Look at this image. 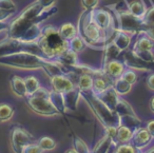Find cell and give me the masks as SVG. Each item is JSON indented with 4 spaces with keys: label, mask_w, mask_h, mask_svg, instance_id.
<instances>
[{
    "label": "cell",
    "mask_w": 154,
    "mask_h": 153,
    "mask_svg": "<svg viewBox=\"0 0 154 153\" xmlns=\"http://www.w3.org/2000/svg\"><path fill=\"white\" fill-rule=\"evenodd\" d=\"M78 35L84 39L87 47L95 50H103L108 42L112 41L105 32L95 23L91 11H84L77 23Z\"/></svg>",
    "instance_id": "cell-1"
},
{
    "label": "cell",
    "mask_w": 154,
    "mask_h": 153,
    "mask_svg": "<svg viewBox=\"0 0 154 153\" xmlns=\"http://www.w3.org/2000/svg\"><path fill=\"white\" fill-rule=\"evenodd\" d=\"M37 45L43 57L50 60H57L69 50V41L64 40L58 29L51 24L42 27V35L37 41Z\"/></svg>",
    "instance_id": "cell-2"
},
{
    "label": "cell",
    "mask_w": 154,
    "mask_h": 153,
    "mask_svg": "<svg viewBox=\"0 0 154 153\" xmlns=\"http://www.w3.org/2000/svg\"><path fill=\"white\" fill-rule=\"evenodd\" d=\"M49 61L50 59L43 56L26 51L17 52V53L0 57V66L26 71H45Z\"/></svg>",
    "instance_id": "cell-3"
},
{
    "label": "cell",
    "mask_w": 154,
    "mask_h": 153,
    "mask_svg": "<svg viewBox=\"0 0 154 153\" xmlns=\"http://www.w3.org/2000/svg\"><path fill=\"white\" fill-rule=\"evenodd\" d=\"M82 97L87 101L88 106L91 108L92 112L95 116L98 118V120L103 123L105 128L107 127H119L122 125V118L115 112V111L109 109L96 94L92 91L80 92Z\"/></svg>",
    "instance_id": "cell-4"
},
{
    "label": "cell",
    "mask_w": 154,
    "mask_h": 153,
    "mask_svg": "<svg viewBox=\"0 0 154 153\" xmlns=\"http://www.w3.org/2000/svg\"><path fill=\"white\" fill-rule=\"evenodd\" d=\"M50 91L51 90H48L41 86L33 95L26 98V106L31 109V111L41 116L52 117L61 115L50 100Z\"/></svg>",
    "instance_id": "cell-5"
},
{
    "label": "cell",
    "mask_w": 154,
    "mask_h": 153,
    "mask_svg": "<svg viewBox=\"0 0 154 153\" xmlns=\"http://www.w3.org/2000/svg\"><path fill=\"white\" fill-rule=\"evenodd\" d=\"M114 16L116 19V30L126 32L132 36L139 34V33H143L145 31L146 24L143 23V20L131 15L129 11L114 14Z\"/></svg>",
    "instance_id": "cell-6"
},
{
    "label": "cell",
    "mask_w": 154,
    "mask_h": 153,
    "mask_svg": "<svg viewBox=\"0 0 154 153\" xmlns=\"http://www.w3.org/2000/svg\"><path fill=\"white\" fill-rule=\"evenodd\" d=\"M22 51L31 52V53L38 54V55L42 56L37 42L26 43L11 38H5L2 40H0V57L10 55V54L17 53V52H22Z\"/></svg>",
    "instance_id": "cell-7"
},
{
    "label": "cell",
    "mask_w": 154,
    "mask_h": 153,
    "mask_svg": "<svg viewBox=\"0 0 154 153\" xmlns=\"http://www.w3.org/2000/svg\"><path fill=\"white\" fill-rule=\"evenodd\" d=\"M91 16L95 23L107 34L110 39H113L116 32V19L113 13L106 9H97L91 11Z\"/></svg>",
    "instance_id": "cell-8"
},
{
    "label": "cell",
    "mask_w": 154,
    "mask_h": 153,
    "mask_svg": "<svg viewBox=\"0 0 154 153\" xmlns=\"http://www.w3.org/2000/svg\"><path fill=\"white\" fill-rule=\"evenodd\" d=\"M35 142V138L28 130L16 126L11 130V144L14 153H22L24 146Z\"/></svg>",
    "instance_id": "cell-9"
},
{
    "label": "cell",
    "mask_w": 154,
    "mask_h": 153,
    "mask_svg": "<svg viewBox=\"0 0 154 153\" xmlns=\"http://www.w3.org/2000/svg\"><path fill=\"white\" fill-rule=\"evenodd\" d=\"M50 85L52 88L51 90L61 94H64L76 88L74 81L66 74H58L51 76L50 77Z\"/></svg>",
    "instance_id": "cell-10"
},
{
    "label": "cell",
    "mask_w": 154,
    "mask_h": 153,
    "mask_svg": "<svg viewBox=\"0 0 154 153\" xmlns=\"http://www.w3.org/2000/svg\"><path fill=\"white\" fill-rule=\"evenodd\" d=\"M153 136L149 133L146 127H139L136 130H134V134L131 139V144L139 151H143L147 147L151 145L152 140H153Z\"/></svg>",
    "instance_id": "cell-11"
},
{
    "label": "cell",
    "mask_w": 154,
    "mask_h": 153,
    "mask_svg": "<svg viewBox=\"0 0 154 153\" xmlns=\"http://www.w3.org/2000/svg\"><path fill=\"white\" fill-rule=\"evenodd\" d=\"M126 68L132 69L134 71H151L154 64H146L141 61L139 58H137L131 51H125L124 54V61Z\"/></svg>",
    "instance_id": "cell-12"
},
{
    "label": "cell",
    "mask_w": 154,
    "mask_h": 153,
    "mask_svg": "<svg viewBox=\"0 0 154 153\" xmlns=\"http://www.w3.org/2000/svg\"><path fill=\"white\" fill-rule=\"evenodd\" d=\"M101 69L103 70V72L108 75L109 77H111L113 80L122 77V73L126 70V66L122 61L118 59H114V60H110L107 64H105Z\"/></svg>",
    "instance_id": "cell-13"
},
{
    "label": "cell",
    "mask_w": 154,
    "mask_h": 153,
    "mask_svg": "<svg viewBox=\"0 0 154 153\" xmlns=\"http://www.w3.org/2000/svg\"><path fill=\"white\" fill-rule=\"evenodd\" d=\"M113 83H114L113 79L108 76L105 72H103L101 74L94 76V80H93V92L95 94H97V95H99L103 92H105L107 89L111 88L113 86Z\"/></svg>",
    "instance_id": "cell-14"
},
{
    "label": "cell",
    "mask_w": 154,
    "mask_h": 153,
    "mask_svg": "<svg viewBox=\"0 0 154 153\" xmlns=\"http://www.w3.org/2000/svg\"><path fill=\"white\" fill-rule=\"evenodd\" d=\"M97 96H98L99 99H100L108 108L111 109V110H113V111H115L116 107H117V105H118V101H119L120 97H122V96H119L117 93H116L115 90L113 89V87L107 89L105 92H103V93L99 94V95H97Z\"/></svg>",
    "instance_id": "cell-15"
},
{
    "label": "cell",
    "mask_w": 154,
    "mask_h": 153,
    "mask_svg": "<svg viewBox=\"0 0 154 153\" xmlns=\"http://www.w3.org/2000/svg\"><path fill=\"white\" fill-rule=\"evenodd\" d=\"M10 85H11L12 92L15 94L16 96L20 98H26L28 97V92H26V83H24V78L18 75H13L10 79Z\"/></svg>",
    "instance_id": "cell-16"
},
{
    "label": "cell",
    "mask_w": 154,
    "mask_h": 153,
    "mask_svg": "<svg viewBox=\"0 0 154 153\" xmlns=\"http://www.w3.org/2000/svg\"><path fill=\"white\" fill-rule=\"evenodd\" d=\"M132 35L128 34L126 32H122V31L116 30L115 35H114L113 41L115 43V45L122 52H125L131 47V43H132Z\"/></svg>",
    "instance_id": "cell-17"
},
{
    "label": "cell",
    "mask_w": 154,
    "mask_h": 153,
    "mask_svg": "<svg viewBox=\"0 0 154 153\" xmlns=\"http://www.w3.org/2000/svg\"><path fill=\"white\" fill-rule=\"evenodd\" d=\"M114 147H117V144L114 142L113 138L105 134V136L100 138L94 148L91 150V153H110Z\"/></svg>",
    "instance_id": "cell-18"
},
{
    "label": "cell",
    "mask_w": 154,
    "mask_h": 153,
    "mask_svg": "<svg viewBox=\"0 0 154 153\" xmlns=\"http://www.w3.org/2000/svg\"><path fill=\"white\" fill-rule=\"evenodd\" d=\"M122 52L118 49L115 45V43L113 41H110L105 45V48L103 49V66L105 64H107L110 60L118 59V57L120 56Z\"/></svg>",
    "instance_id": "cell-19"
},
{
    "label": "cell",
    "mask_w": 154,
    "mask_h": 153,
    "mask_svg": "<svg viewBox=\"0 0 154 153\" xmlns=\"http://www.w3.org/2000/svg\"><path fill=\"white\" fill-rule=\"evenodd\" d=\"M128 9H129V13L131 15L143 20L146 13H147L148 8L143 0H132L131 2H128Z\"/></svg>",
    "instance_id": "cell-20"
},
{
    "label": "cell",
    "mask_w": 154,
    "mask_h": 153,
    "mask_svg": "<svg viewBox=\"0 0 154 153\" xmlns=\"http://www.w3.org/2000/svg\"><path fill=\"white\" fill-rule=\"evenodd\" d=\"M63 97H64V104H66V110L74 111L77 109V105H78L79 99L82 98V94H80V91L77 88H74L71 91L64 93Z\"/></svg>",
    "instance_id": "cell-21"
},
{
    "label": "cell",
    "mask_w": 154,
    "mask_h": 153,
    "mask_svg": "<svg viewBox=\"0 0 154 153\" xmlns=\"http://www.w3.org/2000/svg\"><path fill=\"white\" fill-rule=\"evenodd\" d=\"M133 134H134V130L133 129H131V128L127 127L125 125H120L117 128V133H116V137L114 140L117 144V146L120 144H127V142H131Z\"/></svg>",
    "instance_id": "cell-22"
},
{
    "label": "cell",
    "mask_w": 154,
    "mask_h": 153,
    "mask_svg": "<svg viewBox=\"0 0 154 153\" xmlns=\"http://www.w3.org/2000/svg\"><path fill=\"white\" fill-rule=\"evenodd\" d=\"M57 61H59L62 66H64L66 68H71L74 67L76 64H79V57H78V53L72 51L69 49L68 51H66L62 54L60 57H58Z\"/></svg>",
    "instance_id": "cell-23"
},
{
    "label": "cell",
    "mask_w": 154,
    "mask_h": 153,
    "mask_svg": "<svg viewBox=\"0 0 154 153\" xmlns=\"http://www.w3.org/2000/svg\"><path fill=\"white\" fill-rule=\"evenodd\" d=\"M93 80H94V77L91 74H82L78 76L76 80V88L79 90L80 92H88L92 91L93 90Z\"/></svg>",
    "instance_id": "cell-24"
},
{
    "label": "cell",
    "mask_w": 154,
    "mask_h": 153,
    "mask_svg": "<svg viewBox=\"0 0 154 153\" xmlns=\"http://www.w3.org/2000/svg\"><path fill=\"white\" fill-rule=\"evenodd\" d=\"M134 49L146 50V51H153L154 50V41L151 40L145 33H139L136 36V40L133 43Z\"/></svg>",
    "instance_id": "cell-25"
},
{
    "label": "cell",
    "mask_w": 154,
    "mask_h": 153,
    "mask_svg": "<svg viewBox=\"0 0 154 153\" xmlns=\"http://www.w3.org/2000/svg\"><path fill=\"white\" fill-rule=\"evenodd\" d=\"M58 31H59V34L61 35L62 38L66 41H70L76 35H78L77 27L75 24L71 23V22H66V23L61 24L60 28L58 29Z\"/></svg>",
    "instance_id": "cell-26"
},
{
    "label": "cell",
    "mask_w": 154,
    "mask_h": 153,
    "mask_svg": "<svg viewBox=\"0 0 154 153\" xmlns=\"http://www.w3.org/2000/svg\"><path fill=\"white\" fill-rule=\"evenodd\" d=\"M50 100L52 101V104L54 105L56 109L59 111L60 114H64L66 112V104H64V97L63 94L58 93L55 92L53 90L50 91Z\"/></svg>",
    "instance_id": "cell-27"
},
{
    "label": "cell",
    "mask_w": 154,
    "mask_h": 153,
    "mask_svg": "<svg viewBox=\"0 0 154 153\" xmlns=\"http://www.w3.org/2000/svg\"><path fill=\"white\" fill-rule=\"evenodd\" d=\"M115 112L119 115L120 118L125 116H134V115H136V113L134 112L131 105L127 100H125L122 97H120L119 101H118V105L115 109Z\"/></svg>",
    "instance_id": "cell-28"
},
{
    "label": "cell",
    "mask_w": 154,
    "mask_h": 153,
    "mask_svg": "<svg viewBox=\"0 0 154 153\" xmlns=\"http://www.w3.org/2000/svg\"><path fill=\"white\" fill-rule=\"evenodd\" d=\"M112 87H113V89L115 90V92L118 94V95L124 96V95H127V94L130 93L133 86L131 85V83H127V81L125 80V79H122V77H119V78L114 80Z\"/></svg>",
    "instance_id": "cell-29"
},
{
    "label": "cell",
    "mask_w": 154,
    "mask_h": 153,
    "mask_svg": "<svg viewBox=\"0 0 154 153\" xmlns=\"http://www.w3.org/2000/svg\"><path fill=\"white\" fill-rule=\"evenodd\" d=\"M15 115V108L7 102L0 104V123H7L11 120Z\"/></svg>",
    "instance_id": "cell-30"
},
{
    "label": "cell",
    "mask_w": 154,
    "mask_h": 153,
    "mask_svg": "<svg viewBox=\"0 0 154 153\" xmlns=\"http://www.w3.org/2000/svg\"><path fill=\"white\" fill-rule=\"evenodd\" d=\"M24 83H26L28 96L33 95L41 87L40 81H39V79L35 75H28V76H26L24 77Z\"/></svg>",
    "instance_id": "cell-31"
},
{
    "label": "cell",
    "mask_w": 154,
    "mask_h": 153,
    "mask_svg": "<svg viewBox=\"0 0 154 153\" xmlns=\"http://www.w3.org/2000/svg\"><path fill=\"white\" fill-rule=\"evenodd\" d=\"M131 52H132L137 58H139L141 61L146 62V64H154L153 51H146V50H139V49H134V48H132Z\"/></svg>",
    "instance_id": "cell-32"
},
{
    "label": "cell",
    "mask_w": 154,
    "mask_h": 153,
    "mask_svg": "<svg viewBox=\"0 0 154 153\" xmlns=\"http://www.w3.org/2000/svg\"><path fill=\"white\" fill-rule=\"evenodd\" d=\"M87 45L84 41V39L79 36V35H76L73 39H71L69 41V49L72 50V51L76 52V53H82L86 50Z\"/></svg>",
    "instance_id": "cell-33"
},
{
    "label": "cell",
    "mask_w": 154,
    "mask_h": 153,
    "mask_svg": "<svg viewBox=\"0 0 154 153\" xmlns=\"http://www.w3.org/2000/svg\"><path fill=\"white\" fill-rule=\"evenodd\" d=\"M37 144L39 145V147H40L42 151L55 150L56 147H57V142L52 137H49V136H42V137H40L37 140Z\"/></svg>",
    "instance_id": "cell-34"
},
{
    "label": "cell",
    "mask_w": 154,
    "mask_h": 153,
    "mask_svg": "<svg viewBox=\"0 0 154 153\" xmlns=\"http://www.w3.org/2000/svg\"><path fill=\"white\" fill-rule=\"evenodd\" d=\"M73 148L75 149L77 153H91V149L86 144L85 140H82L78 136H74L73 139Z\"/></svg>",
    "instance_id": "cell-35"
},
{
    "label": "cell",
    "mask_w": 154,
    "mask_h": 153,
    "mask_svg": "<svg viewBox=\"0 0 154 153\" xmlns=\"http://www.w3.org/2000/svg\"><path fill=\"white\" fill-rule=\"evenodd\" d=\"M122 78L125 79L127 83H131V85L133 86V85H135V83H136V81H137V74H136V72H135L134 70L127 68L126 70H125V72L122 73Z\"/></svg>",
    "instance_id": "cell-36"
},
{
    "label": "cell",
    "mask_w": 154,
    "mask_h": 153,
    "mask_svg": "<svg viewBox=\"0 0 154 153\" xmlns=\"http://www.w3.org/2000/svg\"><path fill=\"white\" fill-rule=\"evenodd\" d=\"M0 9L13 14L17 13V5L13 0H0Z\"/></svg>",
    "instance_id": "cell-37"
},
{
    "label": "cell",
    "mask_w": 154,
    "mask_h": 153,
    "mask_svg": "<svg viewBox=\"0 0 154 153\" xmlns=\"http://www.w3.org/2000/svg\"><path fill=\"white\" fill-rule=\"evenodd\" d=\"M80 3L85 11H93L98 8L99 0H80Z\"/></svg>",
    "instance_id": "cell-38"
},
{
    "label": "cell",
    "mask_w": 154,
    "mask_h": 153,
    "mask_svg": "<svg viewBox=\"0 0 154 153\" xmlns=\"http://www.w3.org/2000/svg\"><path fill=\"white\" fill-rule=\"evenodd\" d=\"M43 151L37 144V142H33L31 144L26 145L22 149V153H42Z\"/></svg>",
    "instance_id": "cell-39"
},
{
    "label": "cell",
    "mask_w": 154,
    "mask_h": 153,
    "mask_svg": "<svg viewBox=\"0 0 154 153\" xmlns=\"http://www.w3.org/2000/svg\"><path fill=\"white\" fill-rule=\"evenodd\" d=\"M143 21L146 26H152V24H154V7L148 8L147 13H146Z\"/></svg>",
    "instance_id": "cell-40"
},
{
    "label": "cell",
    "mask_w": 154,
    "mask_h": 153,
    "mask_svg": "<svg viewBox=\"0 0 154 153\" xmlns=\"http://www.w3.org/2000/svg\"><path fill=\"white\" fill-rule=\"evenodd\" d=\"M36 1L41 5V8L43 10H47L54 7L56 5V2H57V0H36Z\"/></svg>",
    "instance_id": "cell-41"
},
{
    "label": "cell",
    "mask_w": 154,
    "mask_h": 153,
    "mask_svg": "<svg viewBox=\"0 0 154 153\" xmlns=\"http://www.w3.org/2000/svg\"><path fill=\"white\" fill-rule=\"evenodd\" d=\"M14 15L15 14L10 13V12H7L5 10L0 9V22H8V20H11L14 17Z\"/></svg>",
    "instance_id": "cell-42"
},
{
    "label": "cell",
    "mask_w": 154,
    "mask_h": 153,
    "mask_svg": "<svg viewBox=\"0 0 154 153\" xmlns=\"http://www.w3.org/2000/svg\"><path fill=\"white\" fill-rule=\"evenodd\" d=\"M117 128L118 127H107L105 128V134L108 136H110L111 138L115 139L116 137V133H117ZM115 142V140H114Z\"/></svg>",
    "instance_id": "cell-43"
},
{
    "label": "cell",
    "mask_w": 154,
    "mask_h": 153,
    "mask_svg": "<svg viewBox=\"0 0 154 153\" xmlns=\"http://www.w3.org/2000/svg\"><path fill=\"white\" fill-rule=\"evenodd\" d=\"M143 33H145L151 40L154 41V24H152V26H146V29H145V31H143Z\"/></svg>",
    "instance_id": "cell-44"
},
{
    "label": "cell",
    "mask_w": 154,
    "mask_h": 153,
    "mask_svg": "<svg viewBox=\"0 0 154 153\" xmlns=\"http://www.w3.org/2000/svg\"><path fill=\"white\" fill-rule=\"evenodd\" d=\"M146 85L149 88L151 91H154V73L153 74H150L149 76L146 79Z\"/></svg>",
    "instance_id": "cell-45"
},
{
    "label": "cell",
    "mask_w": 154,
    "mask_h": 153,
    "mask_svg": "<svg viewBox=\"0 0 154 153\" xmlns=\"http://www.w3.org/2000/svg\"><path fill=\"white\" fill-rule=\"evenodd\" d=\"M146 128H147V130L149 131V133L151 134V135L153 136V138H154V119L148 121L147 125H146Z\"/></svg>",
    "instance_id": "cell-46"
},
{
    "label": "cell",
    "mask_w": 154,
    "mask_h": 153,
    "mask_svg": "<svg viewBox=\"0 0 154 153\" xmlns=\"http://www.w3.org/2000/svg\"><path fill=\"white\" fill-rule=\"evenodd\" d=\"M149 108H150V110H151L152 112L154 113V96L151 98V99H150V101H149Z\"/></svg>",
    "instance_id": "cell-47"
},
{
    "label": "cell",
    "mask_w": 154,
    "mask_h": 153,
    "mask_svg": "<svg viewBox=\"0 0 154 153\" xmlns=\"http://www.w3.org/2000/svg\"><path fill=\"white\" fill-rule=\"evenodd\" d=\"M140 153H154V146L153 147H151V148L149 149V150H147V151H141Z\"/></svg>",
    "instance_id": "cell-48"
},
{
    "label": "cell",
    "mask_w": 154,
    "mask_h": 153,
    "mask_svg": "<svg viewBox=\"0 0 154 153\" xmlns=\"http://www.w3.org/2000/svg\"><path fill=\"white\" fill-rule=\"evenodd\" d=\"M64 153H77V152L75 151V149H74V148H71V149H69V150H66Z\"/></svg>",
    "instance_id": "cell-49"
},
{
    "label": "cell",
    "mask_w": 154,
    "mask_h": 153,
    "mask_svg": "<svg viewBox=\"0 0 154 153\" xmlns=\"http://www.w3.org/2000/svg\"><path fill=\"white\" fill-rule=\"evenodd\" d=\"M150 3H151V7H154V0H150Z\"/></svg>",
    "instance_id": "cell-50"
}]
</instances>
